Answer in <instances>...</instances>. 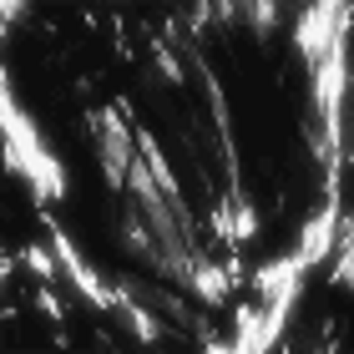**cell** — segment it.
Returning a JSON list of instances; mask_svg holds the SVG:
<instances>
[{
	"label": "cell",
	"mask_w": 354,
	"mask_h": 354,
	"mask_svg": "<svg viewBox=\"0 0 354 354\" xmlns=\"http://www.w3.org/2000/svg\"><path fill=\"white\" fill-rule=\"evenodd\" d=\"M0 127H6V167L30 183V198L36 203L61 198V192H66V172H61V162L41 147V132H36V122L26 117V106L15 102L10 82L0 86Z\"/></svg>",
	"instance_id": "1"
},
{
	"label": "cell",
	"mask_w": 354,
	"mask_h": 354,
	"mask_svg": "<svg viewBox=\"0 0 354 354\" xmlns=\"http://www.w3.org/2000/svg\"><path fill=\"white\" fill-rule=\"evenodd\" d=\"M46 233H51V253L61 259V273L86 294V304H96V309H117V283H106V279H96V273L86 268V259L71 248V238L56 228V218H46Z\"/></svg>",
	"instance_id": "2"
},
{
	"label": "cell",
	"mask_w": 354,
	"mask_h": 354,
	"mask_svg": "<svg viewBox=\"0 0 354 354\" xmlns=\"http://www.w3.org/2000/svg\"><path fill=\"white\" fill-rule=\"evenodd\" d=\"M344 30H349V6H314L309 15L299 21V51L309 56V66L319 56H329L334 46H344Z\"/></svg>",
	"instance_id": "3"
},
{
	"label": "cell",
	"mask_w": 354,
	"mask_h": 354,
	"mask_svg": "<svg viewBox=\"0 0 354 354\" xmlns=\"http://www.w3.org/2000/svg\"><path fill=\"white\" fill-rule=\"evenodd\" d=\"M91 127L102 132V172L111 177V183H127V167H132V132H127V122L117 117V111H91Z\"/></svg>",
	"instance_id": "4"
},
{
	"label": "cell",
	"mask_w": 354,
	"mask_h": 354,
	"mask_svg": "<svg viewBox=\"0 0 354 354\" xmlns=\"http://www.w3.org/2000/svg\"><path fill=\"white\" fill-rule=\"evenodd\" d=\"M304 273H309V268H299V259L288 253V259H279V263H263L259 273H253V288H259V294L268 299V309H288V304L299 299Z\"/></svg>",
	"instance_id": "5"
},
{
	"label": "cell",
	"mask_w": 354,
	"mask_h": 354,
	"mask_svg": "<svg viewBox=\"0 0 354 354\" xmlns=\"http://www.w3.org/2000/svg\"><path fill=\"white\" fill-rule=\"evenodd\" d=\"M334 228H339V198H329L319 213L309 218V228H304V238H299V248H294V259H299V268H314L319 259L329 253V243H334Z\"/></svg>",
	"instance_id": "6"
},
{
	"label": "cell",
	"mask_w": 354,
	"mask_h": 354,
	"mask_svg": "<svg viewBox=\"0 0 354 354\" xmlns=\"http://www.w3.org/2000/svg\"><path fill=\"white\" fill-rule=\"evenodd\" d=\"M213 228H218V238H228V243H243V238H253L259 233V213L243 203V192H228L218 207H213Z\"/></svg>",
	"instance_id": "7"
},
{
	"label": "cell",
	"mask_w": 354,
	"mask_h": 354,
	"mask_svg": "<svg viewBox=\"0 0 354 354\" xmlns=\"http://www.w3.org/2000/svg\"><path fill=\"white\" fill-rule=\"evenodd\" d=\"M238 279H243V273H238V263L218 268V263H207L203 253H198V259H192V279H187V283L198 288V294H203L207 304H223V299H228V288H233Z\"/></svg>",
	"instance_id": "8"
},
{
	"label": "cell",
	"mask_w": 354,
	"mask_h": 354,
	"mask_svg": "<svg viewBox=\"0 0 354 354\" xmlns=\"http://www.w3.org/2000/svg\"><path fill=\"white\" fill-rule=\"evenodd\" d=\"M117 314L127 319V329L137 334V344H157V324H152V314L142 309V304H132V288L117 283Z\"/></svg>",
	"instance_id": "9"
},
{
	"label": "cell",
	"mask_w": 354,
	"mask_h": 354,
	"mask_svg": "<svg viewBox=\"0 0 354 354\" xmlns=\"http://www.w3.org/2000/svg\"><path fill=\"white\" fill-rule=\"evenodd\" d=\"M268 344H273V334H268V324L259 319V309H238V339H233L228 349L259 354V349H268Z\"/></svg>",
	"instance_id": "10"
},
{
	"label": "cell",
	"mask_w": 354,
	"mask_h": 354,
	"mask_svg": "<svg viewBox=\"0 0 354 354\" xmlns=\"http://www.w3.org/2000/svg\"><path fill=\"white\" fill-rule=\"evenodd\" d=\"M26 259H30V268H36L41 279H51V273H56V263H51V253H46V248H26Z\"/></svg>",
	"instance_id": "11"
},
{
	"label": "cell",
	"mask_w": 354,
	"mask_h": 354,
	"mask_svg": "<svg viewBox=\"0 0 354 354\" xmlns=\"http://www.w3.org/2000/svg\"><path fill=\"white\" fill-rule=\"evenodd\" d=\"M248 15H253V26H259V30L273 26V6H268V0H263V6H248Z\"/></svg>",
	"instance_id": "12"
}]
</instances>
